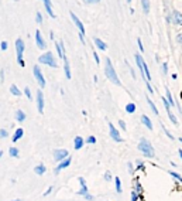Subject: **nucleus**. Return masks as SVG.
Returning <instances> with one entry per match:
<instances>
[{"label": "nucleus", "instance_id": "f257e3e1", "mask_svg": "<svg viewBox=\"0 0 182 201\" xmlns=\"http://www.w3.org/2000/svg\"><path fill=\"white\" fill-rule=\"evenodd\" d=\"M105 74H106V77L112 81L113 84L122 87V82H120L119 77H117V74H116V71H114V68H113L110 58H106V60H105Z\"/></svg>", "mask_w": 182, "mask_h": 201}, {"label": "nucleus", "instance_id": "f03ea898", "mask_svg": "<svg viewBox=\"0 0 182 201\" xmlns=\"http://www.w3.org/2000/svg\"><path fill=\"white\" fill-rule=\"evenodd\" d=\"M137 149H139V150L141 152L144 156H147V157H150V159H152L154 156H155V152H154L152 144L150 143V142L147 140L146 138H141V139H140V143H139V146H137Z\"/></svg>", "mask_w": 182, "mask_h": 201}, {"label": "nucleus", "instance_id": "7ed1b4c3", "mask_svg": "<svg viewBox=\"0 0 182 201\" xmlns=\"http://www.w3.org/2000/svg\"><path fill=\"white\" fill-rule=\"evenodd\" d=\"M38 61H40L41 64H45V65L51 67V68H56V67H58V64H56V60H55V57H54V54L50 53V51H47L45 54L40 55Z\"/></svg>", "mask_w": 182, "mask_h": 201}, {"label": "nucleus", "instance_id": "20e7f679", "mask_svg": "<svg viewBox=\"0 0 182 201\" xmlns=\"http://www.w3.org/2000/svg\"><path fill=\"white\" fill-rule=\"evenodd\" d=\"M16 51H17V62L20 67H24L26 62L23 60V54H24V41L21 38H17L16 40Z\"/></svg>", "mask_w": 182, "mask_h": 201}, {"label": "nucleus", "instance_id": "39448f33", "mask_svg": "<svg viewBox=\"0 0 182 201\" xmlns=\"http://www.w3.org/2000/svg\"><path fill=\"white\" fill-rule=\"evenodd\" d=\"M33 72H34V77H35L38 85H40L41 88L45 87V79H44V75H43V72H41V68L38 67V65H34V67H33Z\"/></svg>", "mask_w": 182, "mask_h": 201}, {"label": "nucleus", "instance_id": "423d86ee", "mask_svg": "<svg viewBox=\"0 0 182 201\" xmlns=\"http://www.w3.org/2000/svg\"><path fill=\"white\" fill-rule=\"evenodd\" d=\"M54 159H55L56 161H62L65 160L66 157H69L68 154H69V152L65 150V149H56V150H54Z\"/></svg>", "mask_w": 182, "mask_h": 201}, {"label": "nucleus", "instance_id": "0eeeda50", "mask_svg": "<svg viewBox=\"0 0 182 201\" xmlns=\"http://www.w3.org/2000/svg\"><path fill=\"white\" fill-rule=\"evenodd\" d=\"M109 132H110V138L114 139V142H117V143H122L123 139H122V136H120L119 130H117L116 127H114V125H113V123H109Z\"/></svg>", "mask_w": 182, "mask_h": 201}, {"label": "nucleus", "instance_id": "6e6552de", "mask_svg": "<svg viewBox=\"0 0 182 201\" xmlns=\"http://www.w3.org/2000/svg\"><path fill=\"white\" fill-rule=\"evenodd\" d=\"M171 23L176 24V26H182V13L178 10H174L171 13Z\"/></svg>", "mask_w": 182, "mask_h": 201}, {"label": "nucleus", "instance_id": "1a4fd4ad", "mask_svg": "<svg viewBox=\"0 0 182 201\" xmlns=\"http://www.w3.org/2000/svg\"><path fill=\"white\" fill-rule=\"evenodd\" d=\"M35 43H37V47L40 48V50H45L47 44H45V41H44L43 36H41V31L40 30L35 31Z\"/></svg>", "mask_w": 182, "mask_h": 201}, {"label": "nucleus", "instance_id": "9d476101", "mask_svg": "<svg viewBox=\"0 0 182 201\" xmlns=\"http://www.w3.org/2000/svg\"><path fill=\"white\" fill-rule=\"evenodd\" d=\"M37 109L40 113L44 112V95L41 91H37Z\"/></svg>", "mask_w": 182, "mask_h": 201}, {"label": "nucleus", "instance_id": "9b49d317", "mask_svg": "<svg viewBox=\"0 0 182 201\" xmlns=\"http://www.w3.org/2000/svg\"><path fill=\"white\" fill-rule=\"evenodd\" d=\"M69 16H71V19H72V21L75 23V26L78 27V28H79V33L83 36V34H85V27H83V24L81 23V20L78 19V17H76V14H75V13H72V11L69 13Z\"/></svg>", "mask_w": 182, "mask_h": 201}, {"label": "nucleus", "instance_id": "f8f14e48", "mask_svg": "<svg viewBox=\"0 0 182 201\" xmlns=\"http://www.w3.org/2000/svg\"><path fill=\"white\" fill-rule=\"evenodd\" d=\"M71 161H72V159H71V156L69 157H66L65 160H62V161H60V164L56 166V169H55V174H58L61 170H64V169H66L68 166L71 164Z\"/></svg>", "mask_w": 182, "mask_h": 201}, {"label": "nucleus", "instance_id": "ddd939ff", "mask_svg": "<svg viewBox=\"0 0 182 201\" xmlns=\"http://www.w3.org/2000/svg\"><path fill=\"white\" fill-rule=\"evenodd\" d=\"M79 183H81V186H82V188L78 191V194H79L81 197H85L86 194H89V193H88V186H86V183H85V178L79 177Z\"/></svg>", "mask_w": 182, "mask_h": 201}, {"label": "nucleus", "instance_id": "4468645a", "mask_svg": "<svg viewBox=\"0 0 182 201\" xmlns=\"http://www.w3.org/2000/svg\"><path fill=\"white\" fill-rule=\"evenodd\" d=\"M73 149H75V150H79V149H82L83 148V144H85V140H83L82 138H81V136H76L75 139H73Z\"/></svg>", "mask_w": 182, "mask_h": 201}, {"label": "nucleus", "instance_id": "2eb2a0df", "mask_svg": "<svg viewBox=\"0 0 182 201\" xmlns=\"http://www.w3.org/2000/svg\"><path fill=\"white\" fill-rule=\"evenodd\" d=\"M64 71H65V77L66 79H71V68H69V61H68V58H64Z\"/></svg>", "mask_w": 182, "mask_h": 201}, {"label": "nucleus", "instance_id": "dca6fc26", "mask_svg": "<svg viewBox=\"0 0 182 201\" xmlns=\"http://www.w3.org/2000/svg\"><path fill=\"white\" fill-rule=\"evenodd\" d=\"M141 122H143V125H144V126H146V127H148L150 130H152V129H154V126H152V122H151V119H150V118L147 116V115H143V116H141Z\"/></svg>", "mask_w": 182, "mask_h": 201}, {"label": "nucleus", "instance_id": "f3484780", "mask_svg": "<svg viewBox=\"0 0 182 201\" xmlns=\"http://www.w3.org/2000/svg\"><path fill=\"white\" fill-rule=\"evenodd\" d=\"M44 7H45L47 13L50 14L52 19H55V13L52 11V6H51V2H50V0H45V2H44Z\"/></svg>", "mask_w": 182, "mask_h": 201}, {"label": "nucleus", "instance_id": "a211bd4d", "mask_svg": "<svg viewBox=\"0 0 182 201\" xmlns=\"http://www.w3.org/2000/svg\"><path fill=\"white\" fill-rule=\"evenodd\" d=\"M23 135H24V130L21 129V127H19V129L14 132V136H13V142H14V143L20 140V139L23 138Z\"/></svg>", "mask_w": 182, "mask_h": 201}, {"label": "nucleus", "instance_id": "6ab92c4d", "mask_svg": "<svg viewBox=\"0 0 182 201\" xmlns=\"http://www.w3.org/2000/svg\"><path fill=\"white\" fill-rule=\"evenodd\" d=\"M95 44H96V47L99 48V50H102V51H105L107 48V45H106V43H105V41H102L100 40V38H95Z\"/></svg>", "mask_w": 182, "mask_h": 201}, {"label": "nucleus", "instance_id": "aec40b11", "mask_svg": "<svg viewBox=\"0 0 182 201\" xmlns=\"http://www.w3.org/2000/svg\"><path fill=\"white\" fill-rule=\"evenodd\" d=\"M16 121L20 122V123H23V122L26 121V113H24L23 111H20V109L16 112Z\"/></svg>", "mask_w": 182, "mask_h": 201}, {"label": "nucleus", "instance_id": "412c9836", "mask_svg": "<svg viewBox=\"0 0 182 201\" xmlns=\"http://www.w3.org/2000/svg\"><path fill=\"white\" fill-rule=\"evenodd\" d=\"M34 171H35V174L38 176H43L44 173L47 171V167L44 166V164H40V166H35V169H34Z\"/></svg>", "mask_w": 182, "mask_h": 201}, {"label": "nucleus", "instance_id": "4be33fe9", "mask_svg": "<svg viewBox=\"0 0 182 201\" xmlns=\"http://www.w3.org/2000/svg\"><path fill=\"white\" fill-rule=\"evenodd\" d=\"M165 94H167V98L165 99L168 101V104L171 105V106H175V102H174V99H172V95H171V91L168 89V88H165Z\"/></svg>", "mask_w": 182, "mask_h": 201}, {"label": "nucleus", "instance_id": "5701e85b", "mask_svg": "<svg viewBox=\"0 0 182 201\" xmlns=\"http://www.w3.org/2000/svg\"><path fill=\"white\" fill-rule=\"evenodd\" d=\"M147 104L150 105V108H151V111L154 112V113H155V115H158V109H157V106H155V105H154V102H152V101L150 99V98H147Z\"/></svg>", "mask_w": 182, "mask_h": 201}, {"label": "nucleus", "instance_id": "b1692460", "mask_svg": "<svg viewBox=\"0 0 182 201\" xmlns=\"http://www.w3.org/2000/svg\"><path fill=\"white\" fill-rule=\"evenodd\" d=\"M10 92L13 95H16V96H20V95H21V91L19 89L16 85H11V87H10Z\"/></svg>", "mask_w": 182, "mask_h": 201}, {"label": "nucleus", "instance_id": "393cba45", "mask_svg": "<svg viewBox=\"0 0 182 201\" xmlns=\"http://www.w3.org/2000/svg\"><path fill=\"white\" fill-rule=\"evenodd\" d=\"M114 183H116V191L120 194V193H122V190H123V188H122V181H120L119 177H114Z\"/></svg>", "mask_w": 182, "mask_h": 201}, {"label": "nucleus", "instance_id": "a878e982", "mask_svg": "<svg viewBox=\"0 0 182 201\" xmlns=\"http://www.w3.org/2000/svg\"><path fill=\"white\" fill-rule=\"evenodd\" d=\"M134 111H136V105L134 104H127L126 105V112L127 113H133Z\"/></svg>", "mask_w": 182, "mask_h": 201}, {"label": "nucleus", "instance_id": "bb28decb", "mask_svg": "<svg viewBox=\"0 0 182 201\" xmlns=\"http://www.w3.org/2000/svg\"><path fill=\"white\" fill-rule=\"evenodd\" d=\"M9 153H10L11 157H19V149L17 148H10L9 149Z\"/></svg>", "mask_w": 182, "mask_h": 201}, {"label": "nucleus", "instance_id": "cd10ccee", "mask_svg": "<svg viewBox=\"0 0 182 201\" xmlns=\"http://www.w3.org/2000/svg\"><path fill=\"white\" fill-rule=\"evenodd\" d=\"M169 176H171V177H174L175 180H178L179 183H182V176L181 174H178V173H175V171H169Z\"/></svg>", "mask_w": 182, "mask_h": 201}, {"label": "nucleus", "instance_id": "c85d7f7f", "mask_svg": "<svg viewBox=\"0 0 182 201\" xmlns=\"http://www.w3.org/2000/svg\"><path fill=\"white\" fill-rule=\"evenodd\" d=\"M141 6H143V10H144V13H148V10H150V3H148V2L143 0V2H141Z\"/></svg>", "mask_w": 182, "mask_h": 201}, {"label": "nucleus", "instance_id": "c756f323", "mask_svg": "<svg viewBox=\"0 0 182 201\" xmlns=\"http://www.w3.org/2000/svg\"><path fill=\"white\" fill-rule=\"evenodd\" d=\"M85 143H89V144H93V143H96V138L95 136H89V138L85 140Z\"/></svg>", "mask_w": 182, "mask_h": 201}, {"label": "nucleus", "instance_id": "7c9ffc66", "mask_svg": "<svg viewBox=\"0 0 182 201\" xmlns=\"http://www.w3.org/2000/svg\"><path fill=\"white\" fill-rule=\"evenodd\" d=\"M24 94H26V96H27V99H33V96H31V91H30V88H24Z\"/></svg>", "mask_w": 182, "mask_h": 201}, {"label": "nucleus", "instance_id": "2f4dec72", "mask_svg": "<svg viewBox=\"0 0 182 201\" xmlns=\"http://www.w3.org/2000/svg\"><path fill=\"white\" fill-rule=\"evenodd\" d=\"M162 129H164V132H165V135H167V136H168L169 139H171V140H174V139H175V138H174V136H172V135H171V132H168V129H167V127L164 126V125H162Z\"/></svg>", "mask_w": 182, "mask_h": 201}, {"label": "nucleus", "instance_id": "473e14b6", "mask_svg": "<svg viewBox=\"0 0 182 201\" xmlns=\"http://www.w3.org/2000/svg\"><path fill=\"white\" fill-rule=\"evenodd\" d=\"M9 136V133H7L4 129H0V139H4V138H7Z\"/></svg>", "mask_w": 182, "mask_h": 201}, {"label": "nucleus", "instance_id": "72a5a7b5", "mask_svg": "<svg viewBox=\"0 0 182 201\" xmlns=\"http://www.w3.org/2000/svg\"><path fill=\"white\" fill-rule=\"evenodd\" d=\"M7 47H9V44H7L6 41H2V43H0V48H2L3 51H6V50H7Z\"/></svg>", "mask_w": 182, "mask_h": 201}, {"label": "nucleus", "instance_id": "f704fd0d", "mask_svg": "<svg viewBox=\"0 0 182 201\" xmlns=\"http://www.w3.org/2000/svg\"><path fill=\"white\" fill-rule=\"evenodd\" d=\"M139 197H140V195L137 194L136 191H133V193H131V201H137V200H139Z\"/></svg>", "mask_w": 182, "mask_h": 201}, {"label": "nucleus", "instance_id": "c9c22d12", "mask_svg": "<svg viewBox=\"0 0 182 201\" xmlns=\"http://www.w3.org/2000/svg\"><path fill=\"white\" fill-rule=\"evenodd\" d=\"M137 166H136V167L137 169H141V170H144V163H143V161L141 160H137Z\"/></svg>", "mask_w": 182, "mask_h": 201}, {"label": "nucleus", "instance_id": "e433bc0d", "mask_svg": "<svg viewBox=\"0 0 182 201\" xmlns=\"http://www.w3.org/2000/svg\"><path fill=\"white\" fill-rule=\"evenodd\" d=\"M162 72H164L165 75H167V72H168V64H167V62L162 64Z\"/></svg>", "mask_w": 182, "mask_h": 201}, {"label": "nucleus", "instance_id": "4c0bfd02", "mask_svg": "<svg viewBox=\"0 0 182 201\" xmlns=\"http://www.w3.org/2000/svg\"><path fill=\"white\" fill-rule=\"evenodd\" d=\"M105 180H106V181L112 180V174H110V171H106V173H105Z\"/></svg>", "mask_w": 182, "mask_h": 201}, {"label": "nucleus", "instance_id": "58836bf2", "mask_svg": "<svg viewBox=\"0 0 182 201\" xmlns=\"http://www.w3.org/2000/svg\"><path fill=\"white\" fill-rule=\"evenodd\" d=\"M35 20H37V23H38V24L43 23V16H41V13H37V19H35Z\"/></svg>", "mask_w": 182, "mask_h": 201}, {"label": "nucleus", "instance_id": "ea45409f", "mask_svg": "<svg viewBox=\"0 0 182 201\" xmlns=\"http://www.w3.org/2000/svg\"><path fill=\"white\" fill-rule=\"evenodd\" d=\"M136 193H137V194H140V193H141V186H140L139 181L136 183Z\"/></svg>", "mask_w": 182, "mask_h": 201}, {"label": "nucleus", "instance_id": "a19ab883", "mask_svg": "<svg viewBox=\"0 0 182 201\" xmlns=\"http://www.w3.org/2000/svg\"><path fill=\"white\" fill-rule=\"evenodd\" d=\"M137 44H139V48H140V51H144V47H143V43H141V40L140 38H137Z\"/></svg>", "mask_w": 182, "mask_h": 201}, {"label": "nucleus", "instance_id": "79ce46f5", "mask_svg": "<svg viewBox=\"0 0 182 201\" xmlns=\"http://www.w3.org/2000/svg\"><path fill=\"white\" fill-rule=\"evenodd\" d=\"M92 53H93V57H95V61H96V64H99L100 60H99V55H97V53H95V51H92Z\"/></svg>", "mask_w": 182, "mask_h": 201}, {"label": "nucleus", "instance_id": "37998d69", "mask_svg": "<svg viewBox=\"0 0 182 201\" xmlns=\"http://www.w3.org/2000/svg\"><path fill=\"white\" fill-rule=\"evenodd\" d=\"M119 125H120V127H122V130H126V123H124V121H119Z\"/></svg>", "mask_w": 182, "mask_h": 201}, {"label": "nucleus", "instance_id": "c03bdc74", "mask_svg": "<svg viewBox=\"0 0 182 201\" xmlns=\"http://www.w3.org/2000/svg\"><path fill=\"white\" fill-rule=\"evenodd\" d=\"M85 198H86V200H89V201L95 200V197H93V195H90V194H86V195H85Z\"/></svg>", "mask_w": 182, "mask_h": 201}, {"label": "nucleus", "instance_id": "a18cd8bd", "mask_svg": "<svg viewBox=\"0 0 182 201\" xmlns=\"http://www.w3.org/2000/svg\"><path fill=\"white\" fill-rule=\"evenodd\" d=\"M0 81H2V82L4 81V71H3V70L0 71Z\"/></svg>", "mask_w": 182, "mask_h": 201}, {"label": "nucleus", "instance_id": "49530a36", "mask_svg": "<svg viewBox=\"0 0 182 201\" xmlns=\"http://www.w3.org/2000/svg\"><path fill=\"white\" fill-rule=\"evenodd\" d=\"M127 166H129V171L133 174V171H134V169H133V164L131 163H127Z\"/></svg>", "mask_w": 182, "mask_h": 201}, {"label": "nucleus", "instance_id": "de8ad7c7", "mask_svg": "<svg viewBox=\"0 0 182 201\" xmlns=\"http://www.w3.org/2000/svg\"><path fill=\"white\" fill-rule=\"evenodd\" d=\"M51 191H52V187H50V188H48V190H47L45 193H44V195H45V197H47V195H48V194H51Z\"/></svg>", "mask_w": 182, "mask_h": 201}, {"label": "nucleus", "instance_id": "09e8293b", "mask_svg": "<svg viewBox=\"0 0 182 201\" xmlns=\"http://www.w3.org/2000/svg\"><path fill=\"white\" fill-rule=\"evenodd\" d=\"M176 41H178V43H182V34H178V36H176Z\"/></svg>", "mask_w": 182, "mask_h": 201}, {"label": "nucleus", "instance_id": "8fccbe9b", "mask_svg": "<svg viewBox=\"0 0 182 201\" xmlns=\"http://www.w3.org/2000/svg\"><path fill=\"white\" fill-rule=\"evenodd\" d=\"M130 71H131V75H133V78H136V72H134V70H133V68H130Z\"/></svg>", "mask_w": 182, "mask_h": 201}, {"label": "nucleus", "instance_id": "3c124183", "mask_svg": "<svg viewBox=\"0 0 182 201\" xmlns=\"http://www.w3.org/2000/svg\"><path fill=\"white\" fill-rule=\"evenodd\" d=\"M178 154H179V157H181V160H182V149H179L178 150Z\"/></svg>", "mask_w": 182, "mask_h": 201}, {"label": "nucleus", "instance_id": "603ef678", "mask_svg": "<svg viewBox=\"0 0 182 201\" xmlns=\"http://www.w3.org/2000/svg\"><path fill=\"white\" fill-rule=\"evenodd\" d=\"M2 156H3V152H2V150H0V157H2Z\"/></svg>", "mask_w": 182, "mask_h": 201}, {"label": "nucleus", "instance_id": "864d4df0", "mask_svg": "<svg viewBox=\"0 0 182 201\" xmlns=\"http://www.w3.org/2000/svg\"><path fill=\"white\" fill-rule=\"evenodd\" d=\"M179 142H181V143H182V138H179Z\"/></svg>", "mask_w": 182, "mask_h": 201}, {"label": "nucleus", "instance_id": "5fc2aeb1", "mask_svg": "<svg viewBox=\"0 0 182 201\" xmlns=\"http://www.w3.org/2000/svg\"><path fill=\"white\" fill-rule=\"evenodd\" d=\"M13 201H21V200H13Z\"/></svg>", "mask_w": 182, "mask_h": 201}]
</instances>
